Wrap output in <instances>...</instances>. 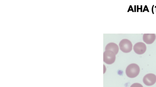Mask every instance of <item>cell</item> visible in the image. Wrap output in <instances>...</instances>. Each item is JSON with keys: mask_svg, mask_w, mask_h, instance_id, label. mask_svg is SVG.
<instances>
[{"mask_svg": "<svg viewBox=\"0 0 156 87\" xmlns=\"http://www.w3.org/2000/svg\"><path fill=\"white\" fill-rule=\"evenodd\" d=\"M140 71L139 66L136 64L132 63L126 67V73L127 76L130 78H133L137 76Z\"/></svg>", "mask_w": 156, "mask_h": 87, "instance_id": "obj_1", "label": "cell"}, {"mask_svg": "<svg viewBox=\"0 0 156 87\" xmlns=\"http://www.w3.org/2000/svg\"><path fill=\"white\" fill-rule=\"evenodd\" d=\"M119 46L120 50L125 53H129L132 49L133 45L131 42L126 39L122 40L120 42Z\"/></svg>", "mask_w": 156, "mask_h": 87, "instance_id": "obj_2", "label": "cell"}, {"mask_svg": "<svg viewBox=\"0 0 156 87\" xmlns=\"http://www.w3.org/2000/svg\"><path fill=\"white\" fill-rule=\"evenodd\" d=\"M115 54L111 50H105L103 53V61L108 64L113 63L115 60Z\"/></svg>", "mask_w": 156, "mask_h": 87, "instance_id": "obj_3", "label": "cell"}, {"mask_svg": "<svg viewBox=\"0 0 156 87\" xmlns=\"http://www.w3.org/2000/svg\"><path fill=\"white\" fill-rule=\"evenodd\" d=\"M143 82L146 85H152L156 82V76L153 73L147 74L144 77Z\"/></svg>", "mask_w": 156, "mask_h": 87, "instance_id": "obj_4", "label": "cell"}, {"mask_svg": "<svg viewBox=\"0 0 156 87\" xmlns=\"http://www.w3.org/2000/svg\"><path fill=\"white\" fill-rule=\"evenodd\" d=\"M135 52L138 54H142L146 50V44L142 42H138L136 43L133 47Z\"/></svg>", "mask_w": 156, "mask_h": 87, "instance_id": "obj_5", "label": "cell"}, {"mask_svg": "<svg viewBox=\"0 0 156 87\" xmlns=\"http://www.w3.org/2000/svg\"><path fill=\"white\" fill-rule=\"evenodd\" d=\"M143 40L147 44L153 43L156 39V35L154 34H145L143 35Z\"/></svg>", "mask_w": 156, "mask_h": 87, "instance_id": "obj_6", "label": "cell"}, {"mask_svg": "<svg viewBox=\"0 0 156 87\" xmlns=\"http://www.w3.org/2000/svg\"><path fill=\"white\" fill-rule=\"evenodd\" d=\"M111 50L113 51L115 55L118 53L119 47L118 45L114 43H110L108 44L105 47V50Z\"/></svg>", "mask_w": 156, "mask_h": 87, "instance_id": "obj_7", "label": "cell"}, {"mask_svg": "<svg viewBox=\"0 0 156 87\" xmlns=\"http://www.w3.org/2000/svg\"><path fill=\"white\" fill-rule=\"evenodd\" d=\"M130 87H143L142 85L140 83H135L132 84Z\"/></svg>", "mask_w": 156, "mask_h": 87, "instance_id": "obj_8", "label": "cell"}]
</instances>
